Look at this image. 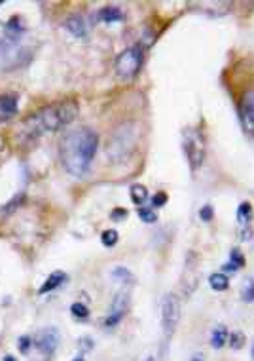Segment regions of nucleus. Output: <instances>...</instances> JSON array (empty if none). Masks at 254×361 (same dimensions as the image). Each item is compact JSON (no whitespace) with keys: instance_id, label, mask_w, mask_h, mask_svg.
Listing matches in <instances>:
<instances>
[{"instance_id":"3","label":"nucleus","mask_w":254,"mask_h":361,"mask_svg":"<svg viewBox=\"0 0 254 361\" xmlns=\"http://www.w3.org/2000/svg\"><path fill=\"white\" fill-rule=\"evenodd\" d=\"M31 59V48L25 46L23 38H13L0 27V70L21 69Z\"/></svg>"},{"instance_id":"6","label":"nucleus","mask_w":254,"mask_h":361,"mask_svg":"<svg viewBox=\"0 0 254 361\" xmlns=\"http://www.w3.org/2000/svg\"><path fill=\"white\" fill-rule=\"evenodd\" d=\"M143 50L139 46H131L127 50H124L116 57V63H114V70L120 78L124 80H131L139 75V70L143 67Z\"/></svg>"},{"instance_id":"9","label":"nucleus","mask_w":254,"mask_h":361,"mask_svg":"<svg viewBox=\"0 0 254 361\" xmlns=\"http://www.w3.org/2000/svg\"><path fill=\"white\" fill-rule=\"evenodd\" d=\"M59 340H61V336H59V331L57 329H42L38 333L36 340H34V346H36V350L42 355L50 357L59 348Z\"/></svg>"},{"instance_id":"14","label":"nucleus","mask_w":254,"mask_h":361,"mask_svg":"<svg viewBox=\"0 0 254 361\" xmlns=\"http://www.w3.org/2000/svg\"><path fill=\"white\" fill-rule=\"evenodd\" d=\"M67 280H68V276L65 274V272H53L48 280L44 281L42 287L38 289V293H40V295H46V293H50V291H55L57 287H61Z\"/></svg>"},{"instance_id":"12","label":"nucleus","mask_w":254,"mask_h":361,"mask_svg":"<svg viewBox=\"0 0 254 361\" xmlns=\"http://www.w3.org/2000/svg\"><path fill=\"white\" fill-rule=\"evenodd\" d=\"M17 114V95L6 94L0 95V122L10 120Z\"/></svg>"},{"instance_id":"5","label":"nucleus","mask_w":254,"mask_h":361,"mask_svg":"<svg viewBox=\"0 0 254 361\" xmlns=\"http://www.w3.org/2000/svg\"><path fill=\"white\" fill-rule=\"evenodd\" d=\"M180 318H182V304H180L179 295L167 293L160 306V325L161 331H163V336L167 340L174 335V331L180 323Z\"/></svg>"},{"instance_id":"20","label":"nucleus","mask_w":254,"mask_h":361,"mask_svg":"<svg viewBox=\"0 0 254 361\" xmlns=\"http://www.w3.org/2000/svg\"><path fill=\"white\" fill-rule=\"evenodd\" d=\"M241 299L243 302H254V278H247L241 287Z\"/></svg>"},{"instance_id":"26","label":"nucleus","mask_w":254,"mask_h":361,"mask_svg":"<svg viewBox=\"0 0 254 361\" xmlns=\"http://www.w3.org/2000/svg\"><path fill=\"white\" fill-rule=\"evenodd\" d=\"M31 346H32L31 336H27V335L19 336V340H17V350L21 352V354H29V352H31Z\"/></svg>"},{"instance_id":"19","label":"nucleus","mask_w":254,"mask_h":361,"mask_svg":"<svg viewBox=\"0 0 254 361\" xmlns=\"http://www.w3.org/2000/svg\"><path fill=\"white\" fill-rule=\"evenodd\" d=\"M112 278H114V280H118L120 283H124V285H131V283H135V276L131 274L129 268H124V266L112 268Z\"/></svg>"},{"instance_id":"21","label":"nucleus","mask_w":254,"mask_h":361,"mask_svg":"<svg viewBox=\"0 0 254 361\" xmlns=\"http://www.w3.org/2000/svg\"><path fill=\"white\" fill-rule=\"evenodd\" d=\"M99 17L103 19V21H106V23H112V21H120L124 15H122V10H120V8H105V10L99 12Z\"/></svg>"},{"instance_id":"4","label":"nucleus","mask_w":254,"mask_h":361,"mask_svg":"<svg viewBox=\"0 0 254 361\" xmlns=\"http://www.w3.org/2000/svg\"><path fill=\"white\" fill-rule=\"evenodd\" d=\"M136 141H139V125L135 122H124L114 130L108 139V147H106L108 158L114 162H124L135 150Z\"/></svg>"},{"instance_id":"18","label":"nucleus","mask_w":254,"mask_h":361,"mask_svg":"<svg viewBox=\"0 0 254 361\" xmlns=\"http://www.w3.org/2000/svg\"><path fill=\"white\" fill-rule=\"evenodd\" d=\"M129 194H131V202H133L135 206H143L144 202L148 200V190H146V187H144V185H141V183H136V185H131Z\"/></svg>"},{"instance_id":"23","label":"nucleus","mask_w":254,"mask_h":361,"mask_svg":"<svg viewBox=\"0 0 254 361\" xmlns=\"http://www.w3.org/2000/svg\"><path fill=\"white\" fill-rule=\"evenodd\" d=\"M118 230H114V228H108L101 234V243L105 245V247H114L116 243H118Z\"/></svg>"},{"instance_id":"33","label":"nucleus","mask_w":254,"mask_h":361,"mask_svg":"<svg viewBox=\"0 0 254 361\" xmlns=\"http://www.w3.org/2000/svg\"><path fill=\"white\" fill-rule=\"evenodd\" d=\"M250 357H252V361H254V344H252V350H250Z\"/></svg>"},{"instance_id":"1","label":"nucleus","mask_w":254,"mask_h":361,"mask_svg":"<svg viewBox=\"0 0 254 361\" xmlns=\"http://www.w3.org/2000/svg\"><path fill=\"white\" fill-rule=\"evenodd\" d=\"M99 149V135L89 128L67 131L59 141V158L67 173L84 177L89 171Z\"/></svg>"},{"instance_id":"11","label":"nucleus","mask_w":254,"mask_h":361,"mask_svg":"<svg viewBox=\"0 0 254 361\" xmlns=\"http://www.w3.org/2000/svg\"><path fill=\"white\" fill-rule=\"evenodd\" d=\"M254 213L252 206L248 202H243L237 207V223H239V232H241L243 240H248L250 238V224H252Z\"/></svg>"},{"instance_id":"17","label":"nucleus","mask_w":254,"mask_h":361,"mask_svg":"<svg viewBox=\"0 0 254 361\" xmlns=\"http://www.w3.org/2000/svg\"><path fill=\"white\" fill-rule=\"evenodd\" d=\"M209 285H211L212 291H228L229 289V278L228 274H224V272H214V274L209 276Z\"/></svg>"},{"instance_id":"8","label":"nucleus","mask_w":254,"mask_h":361,"mask_svg":"<svg viewBox=\"0 0 254 361\" xmlns=\"http://www.w3.org/2000/svg\"><path fill=\"white\" fill-rule=\"evenodd\" d=\"M127 310H129V293L127 291L116 293V297H114V300H112L110 308H108V312H106V318H105L106 329H114V327L124 319L125 312Z\"/></svg>"},{"instance_id":"10","label":"nucleus","mask_w":254,"mask_h":361,"mask_svg":"<svg viewBox=\"0 0 254 361\" xmlns=\"http://www.w3.org/2000/svg\"><path fill=\"white\" fill-rule=\"evenodd\" d=\"M239 114H241L243 128L247 133L254 137V89H247L239 103Z\"/></svg>"},{"instance_id":"7","label":"nucleus","mask_w":254,"mask_h":361,"mask_svg":"<svg viewBox=\"0 0 254 361\" xmlns=\"http://www.w3.org/2000/svg\"><path fill=\"white\" fill-rule=\"evenodd\" d=\"M182 147L192 171H198L205 162V141L201 133L196 130H186L182 135Z\"/></svg>"},{"instance_id":"31","label":"nucleus","mask_w":254,"mask_h":361,"mask_svg":"<svg viewBox=\"0 0 254 361\" xmlns=\"http://www.w3.org/2000/svg\"><path fill=\"white\" fill-rule=\"evenodd\" d=\"M4 361H15V357H13V355H6V357H4Z\"/></svg>"},{"instance_id":"32","label":"nucleus","mask_w":254,"mask_h":361,"mask_svg":"<svg viewBox=\"0 0 254 361\" xmlns=\"http://www.w3.org/2000/svg\"><path fill=\"white\" fill-rule=\"evenodd\" d=\"M144 361H155V357H152V355H148V357H146V359Z\"/></svg>"},{"instance_id":"16","label":"nucleus","mask_w":254,"mask_h":361,"mask_svg":"<svg viewBox=\"0 0 254 361\" xmlns=\"http://www.w3.org/2000/svg\"><path fill=\"white\" fill-rule=\"evenodd\" d=\"M228 336H229V331L226 325H217L214 329H212L211 333V346L214 350H220L226 346V342H228Z\"/></svg>"},{"instance_id":"34","label":"nucleus","mask_w":254,"mask_h":361,"mask_svg":"<svg viewBox=\"0 0 254 361\" xmlns=\"http://www.w3.org/2000/svg\"><path fill=\"white\" fill-rule=\"evenodd\" d=\"M74 361H84V357H80V355H78V357H76Z\"/></svg>"},{"instance_id":"22","label":"nucleus","mask_w":254,"mask_h":361,"mask_svg":"<svg viewBox=\"0 0 254 361\" xmlns=\"http://www.w3.org/2000/svg\"><path fill=\"white\" fill-rule=\"evenodd\" d=\"M70 314H72L76 319H87L89 318V308H87V304H84L82 300H78V302H74V304L70 306Z\"/></svg>"},{"instance_id":"2","label":"nucleus","mask_w":254,"mask_h":361,"mask_svg":"<svg viewBox=\"0 0 254 361\" xmlns=\"http://www.w3.org/2000/svg\"><path fill=\"white\" fill-rule=\"evenodd\" d=\"M78 116V105L74 101H61L55 105L44 106L36 114H32L25 120L23 130L32 135V137H40L44 133H53L68 124H72Z\"/></svg>"},{"instance_id":"30","label":"nucleus","mask_w":254,"mask_h":361,"mask_svg":"<svg viewBox=\"0 0 254 361\" xmlns=\"http://www.w3.org/2000/svg\"><path fill=\"white\" fill-rule=\"evenodd\" d=\"M190 361H205V355L203 354H193Z\"/></svg>"},{"instance_id":"15","label":"nucleus","mask_w":254,"mask_h":361,"mask_svg":"<svg viewBox=\"0 0 254 361\" xmlns=\"http://www.w3.org/2000/svg\"><path fill=\"white\" fill-rule=\"evenodd\" d=\"M243 266H245V257H243L241 249L233 247V249L229 251V261L222 266L224 274H226V272H237V270Z\"/></svg>"},{"instance_id":"24","label":"nucleus","mask_w":254,"mask_h":361,"mask_svg":"<svg viewBox=\"0 0 254 361\" xmlns=\"http://www.w3.org/2000/svg\"><path fill=\"white\" fill-rule=\"evenodd\" d=\"M228 342L233 350H241L245 346V335H243L241 331H233V333H229Z\"/></svg>"},{"instance_id":"29","label":"nucleus","mask_w":254,"mask_h":361,"mask_svg":"<svg viewBox=\"0 0 254 361\" xmlns=\"http://www.w3.org/2000/svg\"><path fill=\"white\" fill-rule=\"evenodd\" d=\"M125 213H127V211H125V209H122V207H118L116 211H112V217H114V219H120V217H124Z\"/></svg>"},{"instance_id":"27","label":"nucleus","mask_w":254,"mask_h":361,"mask_svg":"<svg viewBox=\"0 0 254 361\" xmlns=\"http://www.w3.org/2000/svg\"><path fill=\"white\" fill-rule=\"evenodd\" d=\"M212 215H214V211H212L211 206H203L201 207V211H199V217H201V221H205V223L212 221Z\"/></svg>"},{"instance_id":"13","label":"nucleus","mask_w":254,"mask_h":361,"mask_svg":"<svg viewBox=\"0 0 254 361\" xmlns=\"http://www.w3.org/2000/svg\"><path fill=\"white\" fill-rule=\"evenodd\" d=\"M65 29H67L74 38H84L87 34V23L82 15H72L65 21Z\"/></svg>"},{"instance_id":"28","label":"nucleus","mask_w":254,"mask_h":361,"mask_svg":"<svg viewBox=\"0 0 254 361\" xmlns=\"http://www.w3.org/2000/svg\"><path fill=\"white\" fill-rule=\"evenodd\" d=\"M165 204H167V194L165 192H158L154 198H152V206L154 207H161V206H165Z\"/></svg>"},{"instance_id":"25","label":"nucleus","mask_w":254,"mask_h":361,"mask_svg":"<svg viewBox=\"0 0 254 361\" xmlns=\"http://www.w3.org/2000/svg\"><path fill=\"white\" fill-rule=\"evenodd\" d=\"M139 217L143 219L144 223H148V224H152V223H155V221H158V215L154 213V209H150V207H144V206H141V209H139Z\"/></svg>"}]
</instances>
